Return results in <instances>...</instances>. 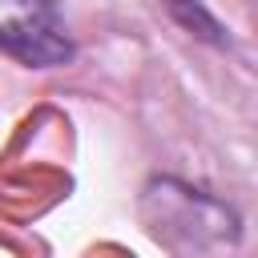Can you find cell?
I'll return each mask as SVG.
<instances>
[{"label":"cell","instance_id":"6da1fadb","mask_svg":"<svg viewBox=\"0 0 258 258\" xmlns=\"http://www.w3.org/2000/svg\"><path fill=\"white\" fill-rule=\"evenodd\" d=\"M0 52L28 69L69 64L77 48L56 0H0Z\"/></svg>","mask_w":258,"mask_h":258},{"label":"cell","instance_id":"7a4b0ae2","mask_svg":"<svg viewBox=\"0 0 258 258\" xmlns=\"http://www.w3.org/2000/svg\"><path fill=\"white\" fill-rule=\"evenodd\" d=\"M165 12H169L189 36H198V40H206V44H214V48H230L226 24H222L202 0H165Z\"/></svg>","mask_w":258,"mask_h":258}]
</instances>
